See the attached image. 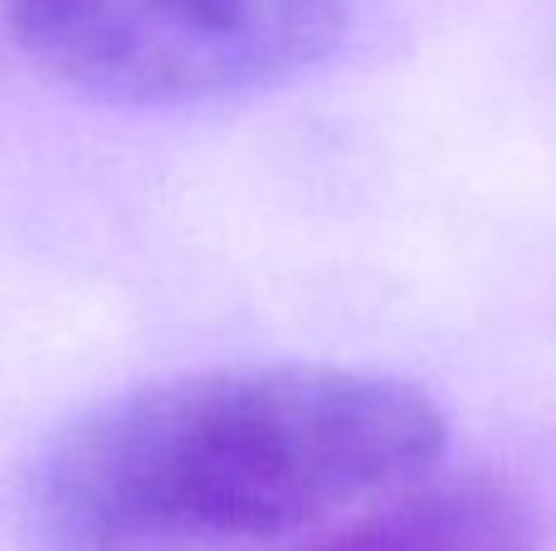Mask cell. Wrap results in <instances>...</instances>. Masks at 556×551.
<instances>
[{
  "instance_id": "3",
  "label": "cell",
  "mask_w": 556,
  "mask_h": 551,
  "mask_svg": "<svg viewBox=\"0 0 556 551\" xmlns=\"http://www.w3.org/2000/svg\"><path fill=\"white\" fill-rule=\"evenodd\" d=\"M542 533L532 508L498 484H440L401 494L376 513L317 537L303 551H538Z\"/></svg>"
},
{
  "instance_id": "1",
  "label": "cell",
  "mask_w": 556,
  "mask_h": 551,
  "mask_svg": "<svg viewBox=\"0 0 556 551\" xmlns=\"http://www.w3.org/2000/svg\"><path fill=\"white\" fill-rule=\"evenodd\" d=\"M444 454L415 386L337 367H230L98 406L39 454V551H230L386 498Z\"/></svg>"
},
{
  "instance_id": "2",
  "label": "cell",
  "mask_w": 556,
  "mask_h": 551,
  "mask_svg": "<svg viewBox=\"0 0 556 551\" xmlns=\"http://www.w3.org/2000/svg\"><path fill=\"white\" fill-rule=\"evenodd\" d=\"M54 78L123 107L230 103L323 68L352 0H0Z\"/></svg>"
}]
</instances>
